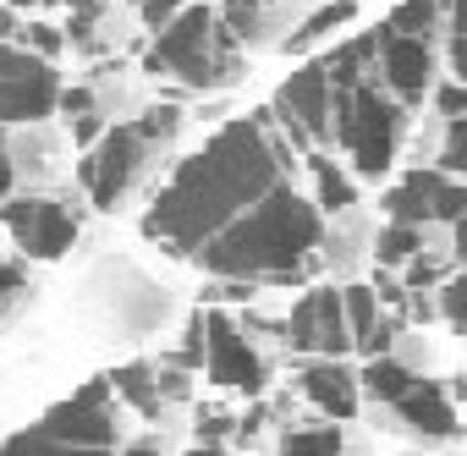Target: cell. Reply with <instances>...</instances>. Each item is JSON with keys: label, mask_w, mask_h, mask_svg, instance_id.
<instances>
[{"label": "cell", "mask_w": 467, "mask_h": 456, "mask_svg": "<svg viewBox=\"0 0 467 456\" xmlns=\"http://www.w3.org/2000/svg\"><path fill=\"white\" fill-rule=\"evenodd\" d=\"M286 143L270 138V110L225 121L198 154H187L171 181L149 198L143 209V237L165 243L171 254L203 248L225 220H237L259 192L286 181Z\"/></svg>", "instance_id": "obj_1"}, {"label": "cell", "mask_w": 467, "mask_h": 456, "mask_svg": "<svg viewBox=\"0 0 467 456\" xmlns=\"http://www.w3.org/2000/svg\"><path fill=\"white\" fill-rule=\"evenodd\" d=\"M319 243H325V214L314 209V198H303L292 181H275L237 220H225L203 248H192V259L214 281H281V286H292L314 270Z\"/></svg>", "instance_id": "obj_2"}, {"label": "cell", "mask_w": 467, "mask_h": 456, "mask_svg": "<svg viewBox=\"0 0 467 456\" xmlns=\"http://www.w3.org/2000/svg\"><path fill=\"white\" fill-rule=\"evenodd\" d=\"M407 132V105L379 83V72L330 83V143H341L352 154V171L379 181L396 165Z\"/></svg>", "instance_id": "obj_3"}, {"label": "cell", "mask_w": 467, "mask_h": 456, "mask_svg": "<svg viewBox=\"0 0 467 456\" xmlns=\"http://www.w3.org/2000/svg\"><path fill=\"white\" fill-rule=\"evenodd\" d=\"M143 67L160 78H176L198 94H214V88H231L243 72V56H237V39L220 28V17L209 6H182L165 28H154V45L143 56Z\"/></svg>", "instance_id": "obj_4"}, {"label": "cell", "mask_w": 467, "mask_h": 456, "mask_svg": "<svg viewBox=\"0 0 467 456\" xmlns=\"http://www.w3.org/2000/svg\"><path fill=\"white\" fill-rule=\"evenodd\" d=\"M149 160H154V143H149L132 121H116V127H105V132L83 149L78 181L88 187L94 209H116V203L132 192V181L149 171Z\"/></svg>", "instance_id": "obj_5"}, {"label": "cell", "mask_w": 467, "mask_h": 456, "mask_svg": "<svg viewBox=\"0 0 467 456\" xmlns=\"http://www.w3.org/2000/svg\"><path fill=\"white\" fill-rule=\"evenodd\" d=\"M56 94H61L56 61L0 39V127H39L45 116H56Z\"/></svg>", "instance_id": "obj_6"}, {"label": "cell", "mask_w": 467, "mask_h": 456, "mask_svg": "<svg viewBox=\"0 0 467 456\" xmlns=\"http://www.w3.org/2000/svg\"><path fill=\"white\" fill-rule=\"evenodd\" d=\"M0 225L12 232V243L28 259H61L78 243V214L61 198H45V192H23V198L6 192L0 198Z\"/></svg>", "instance_id": "obj_7"}, {"label": "cell", "mask_w": 467, "mask_h": 456, "mask_svg": "<svg viewBox=\"0 0 467 456\" xmlns=\"http://www.w3.org/2000/svg\"><path fill=\"white\" fill-rule=\"evenodd\" d=\"M270 116L286 127V138L297 149H314V143H330V78H325V61H303L270 99Z\"/></svg>", "instance_id": "obj_8"}, {"label": "cell", "mask_w": 467, "mask_h": 456, "mask_svg": "<svg viewBox=\"0 0 467 456\" xmlns=\"http://www.w3.org/2000/svg\"><path fill=\"white\" fill-rule=\"evenodd\" d=\"M462 209H467V187L440 165H418L385 192V214L407 225H462Z\"/></svg>", "instance_id": "obj_9"}, {"label": "cell", "mask_w": 467, "mask_h": 456, "mask_svg": "<svg viewBox=\"0 0 467 456\" xmlns=\"http://www.w3.org/2000/svg\"><path fill=\"white\" fill-rule=\"evenodd\" d=\"M198 325H203V368H209V379L225 385V390L259 396L270 368H265V358L254 352V341L243 336V325L231 319V314H220V308L198 314Z\"/></svg>", "instance_id": "obj_10"}, {"label": "cell", "mask_w": 467, "mask_h": 456, "mask_svg": "<svg viewBox=\"0 0 467 456\" xmlns=\"http://www.w3.org/2000/svg\"><path fill=\"white\" fill-rule=\"evenodd\" d=\"M56 440L67 445H83V451H110L116 456V396L105 379H88L78 396L56 401L45 418H39Z\"/></svg>", "instance_id": "obj_11"}, {"label": "cell", "mask_w": 467, "mask_h": 456, "mask_svg": "<svg viewBox=\"0 0 467 456\" xmlns=\"http://www.w3.org/2000/svg\"><path fill=\"white\" fill-rule=\"evenodd\" d=\"M281 336H286L297 352H314V358H347V352H352V336H347L341 292H336V286H308V292L292 303Z\"/></svg>", "instance_id": "obj_12"}, {"label": "cell", "mask_w": 467, "mask_h": 456, "mask_svg": "<svg viewBox=\"0 0 467 456\" xmlns=\"http://www.w3.org/2000/svg\"><path fill=\"white\" fill-rule=\"evenodd\" d=\"M434 39H412V34H396V28H374V72L379 83L401 99V105H418L429 88H434Z\"/></svg>", "instance_id": "obj_13"}, {"label": "cell", "mask_w": 467, "mask_h": 456, "mask_svg": "<svg viewBox=\"0 0 467 456\" xmlns=\"http://www.w3.org/2000/svg\"><path fill=\"white\" fill-rule=\"evenodd\" d=\"M390 407H396V418L412 434H423V440H456V396H451V385L412 374V385Z\"/></svg>", "instance_id": "obj_14"}, {"label": "cell", "mask_w": 467, "mask_h": 456, "mask_svg": "<svg viewBox=\"0 0 467 456\" xmlns=\"http://www.w3.org/2000/svg\"><path fill=\"white\" fill-rule=\"evenodd\" d=\"M303 396H308L325 418L347 423V418H358V401H363L358 368H352L347 358H314V363L303 368Z\"/></svg>", "instance_id": "obj_15"}, {"label": "cell", "mask_w": 467, "mask_h": 456, "mask_svg": "<svg viewBox=\"0 0 467 456\" xmlns=\"http://www.w3.org/2000/svg\"><path fill=\"white\" fill-rule=\"evenodd\" d=\"M412 374H418V368H412L407 358H396V352H374V358H363V368H358V390L390 407V401L412 385Z\"/></svg>", "instance_id": "obj_16"}, {"label": "cell", "mask_w": 467, "mask_h": 456, "mask_svg": "<svg viewBox=\"0 0 467 456\" xmlns=\"http://www.w3.org/2000/svg\"><path fill=\"white\" fill-rule=\"evenodd\" d=\"M451 6L456 0H401L385 17V28L412 34V39H440V34H451Z\"/></svg>", "instance_id": "obj_17"}, {"label": "cell", "mask_w": 467, "mask_h": 456, "mask_svg": "<svg viewBox=\"0 0 467 456\" xmlns=\"http://www.w3.org/2000/svg\"><path fill=\"white\" fill-rule=\"evenodd\" d=\"M308 165H314V187H319V198H314V209H319V214H341V209H352V203H358L352 176H347L330 154H308Z\"/></svg>", "instance_id": "obj_18"}, {"label": "cell", "mask_w": 467, "mask_h": 456, "mask_svg": "<svg viewBox=\"0 0 467 456\" xmlns=\"http://www.w3.org/2000/svg\"><path fill=\"white\" fill-rule=\"evenodd\" d=\"M105 385H110V396H121V401H132L143 418H160V390H154V368L149 363H121L116 374H105Z\"/></svg>", "instance_id": "obj_19"}, {"label": "cell", "mask_w": 467, "mask_h": 456, "mask_svg": "<svg viewBox=\"0 0 467 456\" xmlns=\"http://www.w3.org/2000/svg\"><path fill=\"white\" fill-rule=\"evenodd\" d=\"M341 314H347L352 352L368 358V330L379 325V297H374V286H341Z\"/></svg>", "instance_id": "obj_20"}, {"label": "cell", "mask_w": 467, "mask_h": 456, "mask_svg": "<svg viewBox=\"0 0 467 456\" xmlns=\"http://www.w3.org/2000/svg\"><path fill=\"white\" fill-rule=\"evenodd\" d=\"M0 456H110V451H83V445L56 440L45 423H28V429H17L12 440H0Z\"/></svg>", "instance_id": "obj_21"}, {"label": "cell", "mask_w": 467, "mask_h": 456, "mask_svg": "<svg viewBox=\"0 0 467 456\" xmlns=\"http://www.w3.org/2000/svg\"><path fill=\"white\" fill-rule=\"evenodd\" d=\"M347 440H341V423H308V429H286L275 456H341Z\"/></svg>", "instance_id": "obj_22"}, {"label": "cell", "mask_w": 467, "mask_h": 456, "mask_svg": "<svg viewBox=\"0 0 467 456\" xmlns=\"http://www.w3.org/2000/svg\"><path fill=\"white\" fill-rule=\"evenodd\" d=\"M418 248H423V225L390 220L385 232H379V243H374V259H379V270H401V264H407Z\"/></svg>", "instance_id": "obj_23"}, {"label": "cell", "mask_w": 467, "mask_h": 456, "mask_svg": "<svg viewBox=\"0 0 467 456\" xmlns=\"http://www.w3.org/2000/svg\"><path fill=\"white\" fill-rule=\"evenodd\" d=\"M220 17V28L237 39V45H254V39H265V0H225V6L214 12Z\"/></svg>", "instance_id": "obj_24"}, {"label": "cell", "mask_w": 467, "mask_h": 456, "mask_svg": "<svg viewBox=\"0 0 467 456\" xmlns=\"http://www.w3.org/2000/svg\"><path fill=\"white\" fill-rule=\"evenodd\" d=\"M99 17H105V0H72V23L61 39H72L78 50H99V34H94Z\"/></svg>", "instance_id": "obj_25"}, {"label": "cell", "mask_w": 467, "mask_h": 456, "mask_svg": "<svg viewBox=\"0 0 467 456\" xmlns=\"http://www.w3.org/2000/svg\"><path fill=\"white\" fill-rule=\"evenodd\" d=\"M352 12H358V6H352V0H336V6H325V12H314V17H308V23H303L297 34H292V50H308V45H314V39H325L330 28H341V23H352Z\"/></svg>", "instance_id": "obj_26"}, {"label": "cell", "mask_w": 467, "mask_h": 456, "mask_svg": "<svg viewBox=\"0 0 467 456\" xmlns=\"http://www.w3.org/2000/svg\"><path fill=\"white\" fill-rule=\"evenodd\" d=\"M132 127H138V132H143V138L160 149V143H171V138L182 132V110H176V105H149V110H143Z\"/></svg>", "instance_id": "obj_27"}, {"label": "cell", "mask_w": 467, "mask_h": 456, "mask_svg": "<svg viewBox=\"0 0 467 456\" xmlns=\"http://www.w3.org/2000/svg\"><path fill=\"white\" fill-rule=\"evenodd\" d=\"M445 275H451V264H445V259H429L423 248L401 264V286H407V292H429V286H440Z\"/></svg>", "instance_id": "obj_28"}, {"label": "cell", "mask_w": 467, "mask_h": 456, "mask_svg": "<svg viewBox=\"0 0 467 456\" xmlns=\"http://www.w3.org/2000/svg\"><path fill=\"white\" fill-rule=\"evenodd\" d=\"M440 171H445V176H462V171H467V121H462V116H445V149H440Z\"/></svg>", "instance_id": "obj_29"}, {"label": "cell", "mask_w": 467, "mask_h": 456, "mask_svg": "<svg viewBox=\"0 0 467 456\" xmlns=\"http://www.w3.org/2000/svg\"><path fill=\"white\" fill-rule=\"evenodd\" d=\"M17 34H23V50H34V56H45V61H56L61 45H67L56 23H28V28H17Z\"/></svg>", "instance_id": "obj_30"}, {"label": "cell", "mask_w": 467, "mask_h": 456, "mask_svg": "<svg viewBox=\"0 0 467 456\" xmlns=\"http://www.w3.org/2000/svg\"><path fill=\"white\" fill-rule=\"evenodd\" d=\"M462 303H467V281H462V275H445V281H440V308H434V314H440L451 330H462Z\"/></svg>", "instance_id": "obj_31"}, {"label": "cell", "mask_w": 467, "mask_h": 456, "mask_svg": "<svg viewBox=\"0 0 467 456\" xmlns=\"http://www.w3.org/2000/svg\"><path fill=\"white\" fill-rule=\"evenodd\" d=\"M176 12H182V0H138V17H143V28H149V34H154V28H165Z\"/></svg>", "instance_id": "obj_32"}, {"label": "cell", "mask_w": 467, "mask_h": 456, "mask_svg": "<svg viewBox=\"0 0 467 456\" xmlns=\"http://www.w3.org/2000/svg\"><path fill=\"white\" fill-rule=\"evenodd\" d=\"M56 110L88 116V110H99V99H94V88H61V94H56Z\"/></svg>", "instance_id": "obj_33"}, {"label": "cell", "mask_w": 467, "mask_h": 456, "mask_svg": "<svg viewBox=\"0 0 467 456\" xmlns=\"http://www.w3.org/2000/svg\"><path fill=\"white\" fill-rule=\"evenodd\" d=\"M434 105H440V116H462V110H467L462 83H440V88H434Z\"/></svg>", "instance_id": "obj_34"}, {"label": "cell", "mask_w": 467, "mask_h": 456, "mask_svg": "<svg viewBox=\"0 0 467 456\" xmlns=\"http://www.w3.org/2000/svg\"><path fill=\"white\" fill-rule=\"evenodd\" d=\"M17 187V160H12V143H6V127H0V198Z\"/></svg>", "instance_id": "obj_35"}, {"label": "cell", "mask_w": 467, "mask_h": 456, "mask_svg": "<svg viewBox=\"0 0 467 456\" xmlns=\"http://www.w3.org/2000/svg\"><path fill=\"white\" fill-rule=\"evenodd\" d=\"M105 132V121H99V110H88V116H72V138H78V149H88L94 138Z\"/></svg>", "instance_id": "obj_36"}, {"label": "cell", "mask_w": 467, "mask_h": 456, "mask_svg": "<svg viewBox=\"0 0 467 456\" xmlns=\"http://www.w3.org/2000/svg\"><path fill=\"white\" fill-rule=\"evenodd\" d=\"M225 429H231V418H225V412H203V418H198V440H214V445H220V440H225Z\"/></svg>", "instance_id": "obj_37"}, {"label": "cell", "mask_w": 467, "mask_h": 456, "mask_svg": "<svg viewBox=\"0 0 467 456\" xmlns=\"http://www.w3.org/2000/svg\"><path fill=\"white\" fill-rule=\"evenodd\" d=\"M412 319H434V303H429V292H412Z\"/></svg>", "instance_id": "obj_38"}, {"label": "cell", "mask_w": 467, "mask_h": 456, "mask_svg": "<svg viewBox=\"0 0 467 456\" xmlns=\"http://www.w3.org/2000/svg\"><path fill=\"white\" fill-rule=\"evenodd\" d=\"M12 34H17V17H12L6 0H0V39H12Z\"/></svg>", "instance_id": "obj_39"}, {"label": "cell", "mask_w": 467, "mask_h": 456, "mask_svg": "<svg viewBox=\"0 0 467 456\" xmlns=\"http://www.w3.org/2000/svg\"><path fill=\"white\" fill-rule=\"evenodd\" d=\"M121 456H165V451H160V445H127Z\"/></svg>", "instance_id": "obj_40"}, {"label": "cell", "mask_w": 467, "mask_h": 456, "mask_svg": "<svg viewBox=\"0 0 467 456\" xmlns=\"http://www.w3.org/2000/svg\"><path fill=\"white\" fill-rule=\"evenodd\" d=\"M6 6H12V12H17V6H34V0H6Z\"/></svg>", "instance_id": "obj_41"}]
</instances>
